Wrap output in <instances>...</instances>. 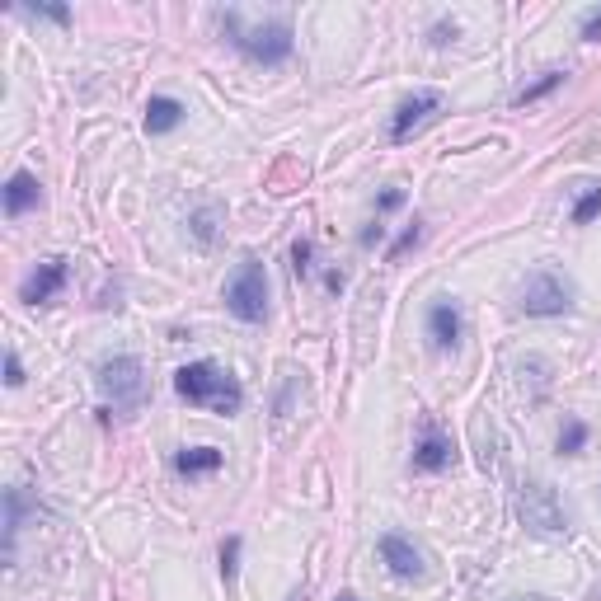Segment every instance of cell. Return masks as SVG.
Here are the masks:
<instances>
[{
    "label": "cell",
    "instance_id": "obj_3",
    "mask_svg": "<svg viewBox=\"0 0 601 601\" xmlns=\"http://www.w3.org/2000/svg\"><path fill=\"white\" fill-rule=\"evenodd\" d=\"M517 517L531 536H545V540H559L569 536V512H564V498L545 484V479H526L522 494H517Z\"/></svg>",
    "mask_w": 601,
    "mask_h": 601
},
{
    "label": "cell",
    "instance_id": "obj_16",
    "mask_svg": "<svg viewBox=\"0 0 601 601\" xmlns=\"http://www.w3.org/2000/svg\"><path fill=\"white\" fill-rule=\"evenodd\" d=\"M583 447H587V423L583 418H569V423L559 428V451H564V456H578Z\"/></svg>",
    "mask_w": 601,
    "mask_h": 601
},
{
    "label": "cell",
    "instance_id": "obj_8",
    "mask_svg": "<svg viewBox=\"0 0 601 601\" xmlns=\"http://www.w3.org/2000/svg\"><path fill=\"white\" fill-rule=\"evenodd\" d=\"M451 461H456L451 437L437 428V423H423V437H418V447H414V470H423V475H442Z\"/></svg>",
    "mask_w": 601,
    "mask_h": 601
},
{
    "label": "cell",
    "instance_id": "obj_15",
    "mask_svg": "<svg viewBox=\"0 0 601 601\" xmlns=\"http://www.w3.org/2000/svg\"><path fill=\"white\" fill-rule=\"evenodd\" d=\"M592 216H601V184H587L573 202V226H587Z\"/></svg>",
    "mask_w": 601,
    "mask_h": 601
},
{
    "label": "cell",
    "instance_id": "obj_20",
    "mask_svg": "<svg viewBox=\"0 0 601 601\" xmlns=\"http://www.w3.org/2000/svg\"><path fill=\"white\" fill-rule=\"evenodd\" d=\"M24 15H33V19H52V24H71V10H66V5H29Z\"/></svg>",
    "mask_w": 601,
    "mask_h": 601
},
{
    "label": "cell",
    "instance_id": "obj_9",
    "mask_svg": "<svg viewBox=\"0 0 601 601\" xmlns=\"http://www.w3.org/2000/svg\"><path fill=\"white\" fill-rule=\"evenodd\" d=\"M461 334H465V320H461V310H456V301H432V306H428V339H432V348L451 353V348H461Z\"/></svg>",
    "mask_w": 601,
    "mask_h": 601
},
{
    "label": "cell",
    "instance_id": "obj_27",
    "mask_svg": "<svg viewBox=\"0 0 601 601\" xmlns=\"http://www.w3.org/2000/svg\"><path fill=\"white\" fill-rule=\"evenodd\" d=\"M381 235H386V226H371V231H362V245H376V240H381Z\"/></svg>",
    "mask_w": 601,
    "mask_h": 601
},
{
    "label": "cell",
    "instance_id": "obj_11",
    "mask_svg": "<svg viewBox=\"0 0 601 601\" xmlns=\"http://www.w3.org/2000/svg\"><path fill=\"white\" fill-rule=\"evenodd\" d=\"M62 287H66V259H47V263H38V273L24 282V301H29V306H47Z\"/></svg>",
    "mask_w": 601,
    "mask_h": 601
},
{
    "label": "cell",
    "instance_id": "obj_25",
    "mask_svg": "<svg viewBox=\"0 0 601 601\" xmlns=\"http://www.w3.org/2000/svg\"><path fill=\"white\" fill-rule=\"evenodd\" d=\"M583 38H601V10H592V15L583 19Z\"/></svg>",
    "mask_w": 601,
    "mask_h": 601
},
{
    "label": "cell",
    "instance_id": "obj_14",
    "mask_svg": "<svg viewBox=\"0 0 601 601\" xmlns=\"http://www.w3.org/2000/svg\"><path fill=\"white\" fill-rule=\"evenodd\" d=\"M174 470L179 475H212V470H221V451L216 447H184L179 456H174Z\"/></svg>",
    "mask_w": 601,
    "mask_h": 601
},
{
    "label": "cell",
    "instance_id": "obj_19",
    "mask_svg": "<svg viewBox=\"0 0 601 601\" xmlns=\"http://www.w3.org/2000/svg\"><path fill=\"white\" fill-rule=\"evenodd\" d=\"M235 573H240V536H226L221 540V578H226V587L235 583Z\"/></svg>",
    "mask_w": 601,
    "mask_h": 601
},
{
    "label": "cell",
    "instance_id": "obj_5",
    "mask_svg": "<svg viewBox=\"0 0 601 601\" xmlns=\"http://www.w3.org/2000/svg\"><path fill=\"white\" fill-rule=\"evenodd\" d=\"M226 310H231L240 324H259L268 315V273H263L259 259H245L240 273L226 287Z\"/></svg>",
    "mask_w": 601,
    "mask_h": 601
},
{
    "label": "cell",
    "instance_id": "obj_2",
    "mask_svg": "<svg viewBox=\"0 0 601 601\" xmlns=\"http://www.w3.org/2000/svg\"><path fill=\"white\" fill-rule=\"evenodd\" d=\"M221 29H226V38L235 43V52H245L249 62H263V66H278L292 57V24H282V19H273V24H259V29H245L240 24V15L235 10H226L221 15Z\"/></svg>",
    "mask_w": 601,
    "mask_h": 601
},
{
    "label": "cell",
    "instance_id": "obj_1",
    "mask_svg": "<svg viewBox=\"0 0 601 601\" xmlns=\"http://www.w3.org/2000/svg\"><path fill=\"white\" fill-rule=\"evenodd\" d=\"M174 390H179V400L198 404V409H216V414H240V404H245L240 381L226 367H216V362H188V367H179L174 371Z\"/></svg>",
    "mask_w": 601,
    "mask_h": 601
},
{
    "label": "cell",
    "instance_id": "obj_7",
    "mask_svg": "<svg viewBox=\"0 0 601 601\" xmlns=\"http://www.w3.org/2000/svg\"><path fill=\"white\" fill-rule=\"evenodd\" d=\"M437 108H442V94H437V90L409 94V99L395 108V118H390V141H395V146L414 141V132H423V127L437 118Z\"/></svg>",
    "mask_w": 601,
    "mask_h": 601
},
{
    "label": "cell",
    "instance_id": "obj_28",
    "mask_svg": "<svg viewBox=\"0 0 601 601\" xmlns=\"http://www.w3.org/2000/svg\"><path fill=\"white\" fill-rule=\"evenodd\" d=\"M508 601H545V597H508Z\"/></svg>",
    "mask_w": 601,
    "mask_h": 601
},
{
    "label": "cell",
    "instance_id": "obj_4",
    "mask_svg": "<svg viewBox=\"0 0 601 601\" xmlns=\"http://www.w3.org/2000/svg\"><path fill=\"white\" fill-rule=\"evenodd\" d=\"M94 386H99V395H104L113 409H137L141 400H146V367H141V357H108V362H99V376H94Z\"/></svg>",
    "mask_w": 601,
    "mask_h": 601
},
{
    "label": "cell",
    "instance_id": "obj_22",
    "mask_svg": "<svg viewBox=\"0 0 601 601\" xmlns=\"http://www.w3.org/2000/svg\"><path fill=\"white\" fill-rule=\"evenodd\" d=\"M418 240H423V226H409V231H404L400 240H395V245H390V259H400V254H409V249H414Z\"/></svg>",
    "mask_w": 601,
    "mask_h": 601
},
{
    "label": "cell",
    "instance_id": "obj_24",
    "mask_svg": "<svg viewBox=\"0 0 601 601\" xmlns=\"http://www.w3.org/2000/svg\"><path fill=\"white\" fill-rule=\"evenodd\" d=\"M376 207H381V212H395V207H404V193H400V188H386Z\"/></svg>",
    "mask_w": 601,
    "mask_h": 601
},
{
    "label": "cell",
    "instance_id": "obj_6",
    "mask_svg": "<svg viewBox=\"0 0 601 601\" xmlns=\"http://www.w3.org/2000/svg\"><path fill=\"white\" fill-rule=\"evenodd\" d=\"M569 306H573L569 278H559V273H550V268H536V273L522 282V310L526 315L545 320V315H564Z\"/></svg>",
    "mask_w": 601,
    "mask_h": 601
},
{
    "label": "cell",
    "instance_id": "obj_10",
    "mask_svg": "<svg viewBox=\"0 0 601 601\" xmlns=\"http://www.w3.org/2000/svg\"><path fill=\"white\" fill-rule=\"evenodd\" d=\"M381 559L390 564L395 578H423V573H428L423 555L414 550V540L400 536V531H386V536H381Z\"/></svg>",
    "mask_w": 601,
    "mask_h": 601
},
{
    "label": "cell",
    "instance_id": "obj_17",
    "mask_svg": "<svg viewBox=\"0 0 601 601\" xmlns=\"http://www.w3.org/2000/svg\"><path fill=\"white\" fill-rule=\"evenodd\" d=\"M559 85H564V71H545L536 85H526V90L517 94V104H536V99H545V94L559 90Z\"/></svg>",
    "mask_w": 601,
    "mask_h": 601
},
{
    "label": "cell",
    "instance_id": "obj_12",
    "mask_svg": "<svg viewBox=\"0 0 601 601\" xmlns=\"http://www.w3.org/2000/svg\"><path fill=\"white\" fill-rule=\"evenodd\" d=\"M38 179H33L29 170H19V174H10V184H5V212L10 216H24L29 207H38Z\"/></svg>",
    "mask_w": 601,
    "mask_h": 601
},
{
    "label": "cell",
    "instance_id": "obj_26",
    "mask_svg": "<svg viewBox=\"0 0 601 601\" xmlns=\"http://www.w3.org/2000/svg\"><path fill=\"white\" fill-rule=\"evenodd\" d=\"M451 38H456V29H447V24H437V29H432V43H437V47H447Z\"/></svg>",
    "mask_w": 601,
    "mask_h": 601
},
{
    "label": "cell",
    "instance_id": "obj_13",
    "mask_svg": "<svg viewBox=\"0 0 601 601\" xmlns=\"http://www.w3.org/2000/svg\"><path fill=\"white\" fill-rule=\"evenodd\" d=\"M184 123V104L170 99V94H155L151 104H146V132L160 137V132H174V127Z\"/></svg>",
    "mask_w": 601,
    "mask_h": 601
},
{
    "label": "cell",
    "instance_id": "obj_29",
    "mask_svg": "<svg viewBox=\"0 0 601 601\" xmlns=\"http://www.w3.org/2000/svg\"><path fill=\"white\" fill-rule=\"evenodd\" d=\"M339 601H357V597H339Z\"/></svg>",
    "mask_w": 601,
    "mask_h": 601
},
{
    "label": "cell",
    "instance_id": "obj_23",
    "mask_svg": "<svg viewBox=\"0 0 601 601\" xmlns=\"http://www.w3.org/2000/svg\"><path fill=\"white\" fill-rule=\"evenodd\" d=\"M5 386H24V367H19V353H15V348L5 353Z\"/></svg>",
    "mask_w": 601,
    "mask_h": 601
},
{
    "label": "cell",
    "instance_id": "obj_18",
    "mask_svg": "<svg viewBox=\"0 0 601 601\" xmlns=\"http://www.w3.org/2000/svg\"><path fill=\"white\" fill-rule=\"evenodd\" d=\"M216 221H221V212H216V207H202V212H193V221H188V226H193V235H198V245H212V240H216Z\"/></svg>",
    "mask_w": 601,
    "mask_h": 601
},
{
    "label": "cell",
    "instance_id": "obj_21",
    "mask_svg": "<svg viewBox=\"0 0 601 601\" xmlns=\"http://www.w3.org/2000/svg\"><path fill=\"white\" fill-rule=\"evenodd\" d=\"M310 254H315V245H310V240H296V245H292V268H296V278H306V273H310Z\"/></svg>",
    "mask_w": 601,
    "mask_h": 601
}]
</instances>
